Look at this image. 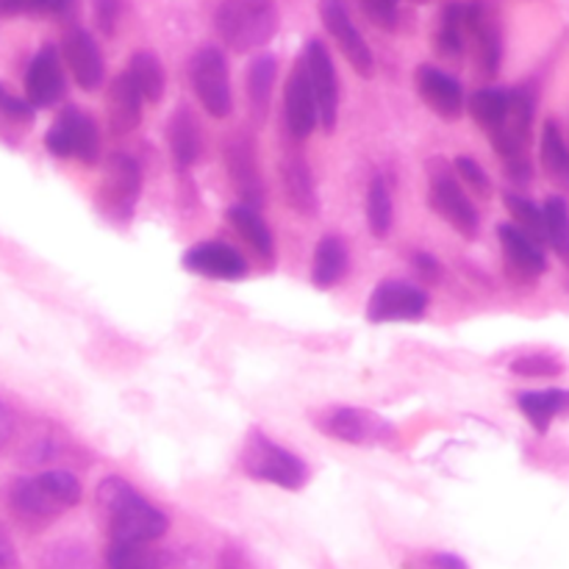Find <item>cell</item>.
I'll return each instance as SVG.
<instances>
[{
	"mask_svg": "<svg viewBox=\"0 0 569 569\" xmlns=\"http://www.w3.org/2000/svg\"><path fill=\"white\" fill-rule=\"evenodd\" d=\"M100 511L109 526L111 542L128 545H153L167 533L164 511L156 509L150 500H144L126 478L109 476L98 483L94 492Z\"/></svg>",
	"mask_w": 569,
	"mask_h": 569,
	"instance_id": "cell-1",
	"label": "cell"
},
{
	"mask_svg": "<svg viewBox=\"0 0 569 569\" xmlns=\"http://www.w3.org/2000/svg\"><path fill=\"white\" fill-rule=\"evenodd\" d=\"M81 500V481L70 470H48L17 478L9 489V509L26 526H48Z\"/></svg>",
	"mask_w": 569,
	"mask_h": 569,
	"instance_id": "cell-2",
	"label": "cell"
},
{
	"mask_svg": "<svg viewBox=\"0 0 569 569\" xmlns=\"http://www.w3.org/2000/svg\"><path fill=\"white\" fill-rule=\"evenodd\" d=\"M281 26L276 0H220L214 11L217 37L233 53L267 48Z\"/></svg>",
	"mask_w": 569,
	"mask_h": 569,
	"instance_id": "cell-3",
	"label": "cell"
},
{
	"mask_svg": "<svg viewBox=\"0 0 569 569\" xmlns=\"http://www.w3.org/2000/svg\"><path fill=\"white\" fill-rule=\"evenodd\" d=\"M239 467L253 481L272 483V487L287 489V492H298L309 481L306 461L295 456L292 450L283 448V445H278L276 439L261 433L259 428H253L244 437L242 450H239Z\"/></svg>",
	"mask_w": 569,
	"mask_h": 569,
	"instance_id": "cell-4",
	"label": "cell"
},
{
	"mask_svg": "<svg viewBox=\"0 0 569 569\" xmlns=\"http://www.w3.org/2000/svg\"><path fill=\"white\" fill-rule=\"evenodd\" d=\"M142 194V167L133 156L111 153L98 183V206L114 222H131Z\"/></svg>",
	"mask_w": 569,
	"mask_h": 569,
	"instance_id": "cell-5",
	"label": "cell"
},
{
	"mask_svg": "<svg viewBox=\"0 0 569 569\" xmlns=\"http://www.w3.org/2000/svg\"><path fill=\"white\" fill-rule=\"evenodd\" d=\"M189 81H192V89L194 94H198L200 106H203L211 117L222 120V117L231 114V72H228V59L220 48L206 44V48H200L198 53L192 56Z\"/></svg>",
	"mask_w": 569,
	"mask_h": 569,
	"instance_id": "cell-6",
	"label": "cell"
},
{
	"mask_svg": "<svg viewBox=\"0 0 569 569\" xmlns=\"http://www.w3.org/2000/svg\"><path fill=\"white\" fill-rule=\"evenodd\" d=\"M44 148L59 159H78L83 164H94L100 156L98 126L81 109L67 106L44 133Z\"/></svg>",
	"mask_w": 569,
	"mask_h": 569,
	"instance_id": "cell-7",
	"label": "cell"
},
{
	"mask_svg": "<svg viewBox=\"0 0 569 569\" xmlns=\"http://www.w3.org/2000/svg\"><path fill=\"white\" fill-rule=\"evenodd\" d=\"M428 203H431V209L437 211L450 228H456L461 237H476L478 233V226H481L478 209L472 206V200L467 198L456 172L450 170L445 161H433L431 183H428Z\"/></svg>",
	"mask_w": 569,
	"mask_h": 569,
	"instance_id": "cell-8",
	"label": "cell"
},
{
	"mask_svg": "<svg viewBox=\"0 0 569 569\" xmlns=\"http://www.w3.org/2000/svg\"><path fill=\"white\" fill-rule=\"evenodd\" d=\"M306 72H309L311 94L317 103V122H322L326 131H333L339 120V76L333 67L331 53L320 39H311L300 53Z\"/></svg>",
	"mask_w": 569,
	"mask_h": 569,
	"instance_id": "cell-9",
	"label": "cell"
},
{
	"mask_svg": "<svg viewBox=\"0 0 569 569\" xmlns=\"http://www.w3.org/2000/svg\"><path fill=\"white\" fill-rule=\"evenodd\" d=\"M428 311V292L409 281H383L367 300L370 322H415Z\"/></svg>",
	"mask_w": 569,
	"mask_h": 569,
	"instance_id": "cell-10",
	"label": "cell"
},
{
	"mask_svg": "<svg viewBox=\"0 0 569 569\" xmlns=\"http://www.w3.org/2000/svg\"><path fill=\"white\" fill-rule=\"evenodd\" d=\"M322 433L339 439L345 445H381L392 442V426L383 417L372 415L365 409H350V406H337L328 409L326 415L317 420Z\"/></svg>",
	"mask_w": 569,
	"mask_h": 569,
	"instance_id": "cell-11",
	"label": "cell"
},
{
	"mask_svg": "<svg viewBox=\"0 0 569 569\" xmlns=\"http://www.w3.org/2000/svg\"><path fill=\"white\" fill-rule=\"evenodd\" d=\"M320 20L326 26V31L333 37V42L339 44L345 59L350 61V67L361 78H372V72H376V56H372V48L361 37L359 28H356V22L350 20V11L345 6V0H320Z\"/></svg>",
	"mask_w": 569,
	"mask_h": 569,
	"instance_id": "cell-12",
	"label": "cell"
},
{
	"mask_svg": "<svg viewBox=\"0 0 569 569\" xmlns=\"http://www.w3.org/2000/svg\"><path fill=\"white\" fill-rule=\"evenodd\" d=\"M67 92L64 67H61V53L53 44H44L31 59L26 70V98L31 109H50L59 103Z\"/></svg>",
	"mask_w": 569,
	"mask_h": 569,
	"instance_id": "cell-13",
	"label": "cell"
},
{
	"mask_svg": "<svg viewBox=\"0 0 569 569\" xmlns=\"http://www.w3.org/2000/svg\"><path fill=\"white\" fill-rule=\"evenodd\" d=\"M226 164L233 187L242 198V206L256 209V206L264 203V183H261L259 161H256V142L248 133H237L226 144Z\"/></svg>",
	"mask_w": 569,
	"mask_h": 569,
	"instance_id": "cell-14",
	"label": "cell"
},
{
	"mask_svg": "<svg viewBox=\"0 0 569 569\" xmlns=\"http://www.w3.org/2000/svg\"><path fill=\"white\" fill-rule=\"evenodd\" d=\"M183 270L217 281H239L248 276V261L237 248L226 242H203L194 244L183 253Z\"/></svg>",
	"mask_w": 569,
	"mask_h": 569,
	"instance_id": "cell-15",
	"label": "cell"
},
{
	"mask_svg": "<svg viewBox=\"0 0 569 569\" xmlns=\"http://www.w3.org/2000/svg\"><path fill=\"white\" fill-rule=\"evenodd\" d=\"M61 59L70 67L78 87L87 89V92H92V89H98L100 83H103V53H100L92 33L83 31V28H70V31H67L64 42H61Z\"/></svg>",
	"mask_w": 569,
	"mask_h": 569,
	"instance_id": "cell-16",
	"label": "cell"
},
{
	"mask_svg": "<svg viewBox=\"0 0 569 569\" xmlns=\"http://www.w3.org/2000/svg\"><path fill=\"white\" fill-rule=\"evenodd\" d=\"M415 83L422 103H426L433 114H439L442 120H456V117H461L467 98L465 87H461L453 76H448V72L439 70V67L422 64L420 70H417Z\"/></svg>",
	"mask_w": 569,
	"mask_h": 569,
	"instance_id": "cell-17",
	"label": "cell"
},
{
	"mask_svg": "<svg viewBox=\"0 0 569 569\" xmlns=\"http://www.w3.org/2000/svg\"><path fill=\"white\" fill-rule=\"evenodd\" d=\"M283 120H287V131L292 139H309L317 126V103L311 94L309 72H306L303 61L292 67L287 81V98H283Z\"/></svg>",
	"mask_w": 569,
	"mask_h": 569,
	"instance_id": "cell-18",
	"label": "cell"
},
{
	"mask_svg": "<svg viewBox=\"0 0 569 569\" xmlns=\"http://www.w3.org/2000/svg\"><path fill=\"white\" fill-rule=\"evenodd\" d=\"M498 239H500V250H503L506 264L511 267V272H517L526 281H533V278L542 276L548 270V259H545L542 244L533 242L531 237L515 228L511 222H503L498 228Z\"/></svg>",
	"mask_w": 569,
	"mask_h": 569,
	"instance_id": "cell-19",
	"label": "cell"
},
{
	"mask_svg": "<svg viewBox=\"0 0 569 569\" xmlns=\"http://www.w3.org/2000/svg\"><path fill=\"white\" fill-rule=\"evenodd\" d=\"M142 94L133 87L131 76L120 72L114 81L109 83V94H106V120H109L111 133L122 137V133L137 131L142 122Z\"/></svg>",
	"mask_w": 569,
	"mask_h": 569,
	"instance_id": "cell-20",
	"label": "cell"
},
{
	"mask_svg": "<svg viewBox=\"0 0 569 569\" xmlns=\"http://www.w3.org/2000/svg\"><path fill=\"white\" fill-rule=\"evenodd\" d=\"M470 39L478 44V64L483 76H495L503 59V39L495 17L483 3H470Z\"/></svg>",
	"mask_w": 569,
	"mask_h": 569,
	"instance_id": "cell-21",
	"label": "cell"
},
{
	"mask_svg": "<svg viewBox=\"0 0 569 569\" xmlns=\"http://www.w3.org/2000/svg\"><path fill=\"white\" fill-rule=\"evenodd\" d=\"M281 183L287 192V203L292 206L298 214L315 217L320 211V200H317L315 178H311L309 164L303 159H287L281 164Z\"/></svg>",
	"mask_w": 569,
	"mask_h": 569,
	"instance_id": "cell-22",
	"label": "cell"
},
{
	"mask_svg": "<svg viewBox=\"0 0 569 569\" xmlns=\"http://www.w3.org/2000/svg\"><path fill=\"white\" fill-rule=\"evenodd\" d=\"M167 139H170V153L178 167H192L203 153V139H200V126L189 109H178L167 126Z\"/></svg>",
	"mask_w": 569,
	"mask_h": 569,
	"instance_id": "cell-23",
	"label": "cell"
},
{
	"mask_svg": "<svg viewBox=\"0 0 569 569\" xmlns=\"http://www.w3.org/2000/svg\"><path fill=\"white\" fill-rule=\"evenodd\" d=\"M517 406L537 433H548L550 422L569 409V392L567 389H542V392H520L517 395Z\"/></svg>",
	"mask_w": 569,
	"mask_h": 569,
	"instance_id": "cell-24",
	"label": "cell"
},
{
	"mask_svg": "<svg viewBox=\"0 0 569 569\" xmlns=\"http://www.w3.org/2000/svg\"><path fill=\"white\" fill-rule=\"evenodd\" d=\"M348 272V248L339 237H322L315 250V264H311V283L317 289H331Z\"/></svg>",
	"mask_w": 569,
	"mask_h": 569,
	"instance_id": "cell-25",
	"label": "cell"
},
{
	"mask_svg": "<svg viewBox=\"0 0 569 569\" xmlns=\"http://www.w3.org/2000/svg\"><path fill=\"white\" fill-rule=\"evenodd\" d=\"M128 76H131L133 87L139 89L142 100L148 103H159L164 98V87H167V76H164V64H161L159 56L153 50H137L128 61Z\"/></svg>",
	"mask_w": 569,
	"mask_h": 569,
	"instance_id": "cell-26",
	"label": "cell"
},
{
	"mask_svg": "<svg viewBox=\"0 0 569 569\" xmlns=\"http://www.w3.org/2000/svg\"><path fill=\"white\" fill-rule=\"evenodd\" d=\"M228 222H231L233 231H237L261 259L272 261V256H276V242H272V231L267 228V222L261 220L259 211L250 209V206L237 203L228 209Z\"/></svg>",
	"mask_w": 569,
	"mask_h": 569,
	"instance_id": "cell-27",
	"label": "cell"
},
{
	"mask_svg": "<svg viewBox=\"0 0 569 569\" xmlns=\"http://www.w3.org/2000/svg\"><path fill=\"white\" fill-rule=\"evenodd\" d=\"M467 109L476 117V122L481 128H487L489 133L498 131L506 120H509L511 109V89H498V87H483L478 92L470 94L467 100Z\"/></svg>",
	"mask_w": 569,
	"mask_h": 569,
	"instance_id": "cell-28",
	"label": "cell"
},
{
	"mask_svg": "<svg viewBox=\"0 0 569 569\" xmlns=\"http://www.w3.org/2000/svg\"><path fill=\"white\" fill-rule=\"evenodd\" d=\"M172 559L153 545L111 542L106 550V569H170Z\"/></svg>",
	"mask_w": 569,
	"mask_h": 569,
	"instance_id": "cell-29",
	"label": "cell"
},
{
	"mask_svg": "<svg viewBox=\"0 0 569 569\" xmlns=\"http://www.w3.org/2000/svg\"><path fill=\"white\" fill-rule=\"evenodd\" d=\"M470 39V3H448L437 28V50L459 56Z\"/></svg>",
	"mask_w": 569,
	"mask_h": 569,
	"instance_id": "cell-30",
	"label": "cell"
},
{
	"mask_svg": "<svg viewBox=\"0 0 569 569\" xmlns=\"http://www.w3.org/2000/svg\"><path fill=\"white\" fill-rule=\"evenodd\" d=\"M539 156H542V167L550 178L569 183V144L561 133L559 122L548 120L542 128V142H539Z\"/></svg>",
	"mask_w": 569,
	"mask_h": 569,
	"instance_id": "cell-31",
	"label": "cell"
},
{
	"mask_svg": "<svg viewBox=\"0 0 569 569\" xmlns=\"http://www.w3.org/2000/svg\"><path fill=\"white\" fill-rule=\"evenodd\" d=\"M278 78V61L276 56L261 53L250 61L248 70V98L250 106H253L256 114H264L267 106H270L272 98V87H276Z\"/></svg>",
	"mask_w": 569,
	"mask_h": 569,
	"instance_id": "cell-32",
	"label": "cell"
},
{
	"mask_svg": "<svg viewBox=\"0 0 569 569\" xmlns=\"http://www.w3.org/2000/svg\"><path fill=\"white\" fill-rule=\"evenodd\" d=\"M392 217L395 206L389 183L381 176H376L367 187V226H370L372 237H387L389 228H392Z\"/></svg>",
	"mask_w": 569,
	"mask_h": 569,
	"instance_id": "cell-33",
	"label": "cell"
},
{
	"mask_svg": "<svg viewBox=\"0 0 569 569\" xmlns=\"http://www.w3.org/2000/svg\"><path fill=\"white\" fill-rule=\"evenodd\" d=\"M545 217V242H550V248L561 256L569 264V203L559 194L548 198V203L542 206Z\"/></svg>",
	"mask_w": 569,
	"mask_h": 569,
	"instance_id": "cell-34",
	"label": "cell"
},
{
	"mask_svg": "<svg viewBox=\"0 0 569 569\" xmlns=\"http://www.w3.org/2000/svg\"><path fill=\"white\" fill-rule=\"evenodd\" d=\"M39 569H94V561L87 545L76 542V539H61L44 550Z\"/></svg>",
	"mask_w": 569,
	"mask_h": 569,
	"instance_id": "cell-35",
	"label": "cell"
},
{
	"mask_svg": "<svg viewBox=\"0 0 569 569\" xmlns=\"http://www.w3.org/2000/svg\"><path fill=\"white\" fill-rule=\"evenodd\" d=\"M506 209H509L511 214V226L520 228L526 237H531L533 242L542 244L545 242V217H542V209H539L533 200H528L526 194H517V192H509L506 194Z\"/></svg>",
	"mask_w": 569,
	"mask_h": 569,
	"instance_id": "cell-36",
	"label": "cell"
},
{
	"mask_svg": "<svg viewBox=\"0 0 569 569\" xmlns=\"http://www.w3.org/2000/svg\"><path fill=\"white\" fill-rule=\"evenodd\" d=\"M511 372L520 378H556L565 372V365L548 353H526L511 361Z\"/></svg>",
	"mask_w": 569,
	"mask_h": 569,
	"instance_id": "cell-37",
	"label": "cell"
},
{
	"mask_svg": "<svg viewBox=\"0 0 569 569\" xmlns=\"http://www.w3.org/2000/svg\"><path fill=\"white\" fill-rule=\"evenodd\" d=\"M453 172H456V178H461L459 183H467L472 192L483 194V198H489V194H492V181H489L487 170H483L478 161L461 156V159L453 161Z\"/></svg>",
	"mask_w": 569,
	"mask_h": 569,
	"instance_id": "cell-38",
	"label": "cell"
},
{
	"mask_svg": "<svg viewBox=\"0 0 569 569\" xmlns=\"http://www.w3.org/2000/svg\"><path fill=\"white\" fill-rule=\"evenodd\" d=\"M361 11L367 14V20L376 22L378 28H387L392 31L400 20V0H359Z\"/></svg>",
	"mask_w": 569,
	"mask_h": 569,
	"instance_id": "cell-39",
	"label": "cell"
},
{
	"mask_svg": "<svg viewBox=\"0 0 569 569\" xmlns=\"http://www.w3.org/2000/svg\"><path fill=\"white\" fill-rule=\"evenodd\" d=\"M403 569H470L467 561L456 553H445V550H426L411 559H406Z\"/></svg>",
	"mask_w": 569,
	"mask_h": 569,
	"instance_id": "cell-40",
	"label": "cell"
},
{
	"mask_svg": "<svg viewBox=\"0 0 569 569\" xmlns=\"http://www.w3.org/2000/svg\"><path fill=\"white\" fill-rule=\"evenodd\" d=\"M33 111L37 109H31L28 100L14 98V94H9L3 87H0V120L17 122V126H20V122L33 120Z\"/></svg>",
	"mask_w": 569,
	"mask_h": 569,
	"instance_id": "cell-41",
	"label": "cell"
},
{
	"mask_svg": "<svg viewBox=\"0 0 569 569\" xmlns=\"http://www.w3.org/2000/svg\"><path fill=\"white\" fill-rule=\"evenodd\" d=\"M92 9H94V22L103 33H114L117 31V22L122 17V0H92Z\"/></svg>",
	"mask_w": 569,
	"mask_h": 569,
	"instance_id": "cell-42",
	"label": "cell"
},
{
	"mask_svg": "<svg viewBox=\"0 0 569 569\" xmlns=\"http://www.w3.org/2000/svg\"><path fill=\"white\" fill-rule=\"evenodd\" d=\"M0 569H22L14 542L3 528H0Z\"/></svg>",
	"mask_w": 569,
	"mask_h": 569,
	"instance_id": "cell-43",
	"label": "cell"
},
{
	"mask_svg": "<svg viewBox=\"0 0 569 569\" xmlns=\"http://www.w3.org/2000/svg\"><path fill=\"white\" fill-rule=\"evenodd\" d=\"M26 6L33 14H64L72 0H26Z\"/></svg>",
	"mask_w": 569,
	"mask_h": 569,
	"instance_id": "cell-44",
	"label": "cell"
},
{
	"mask_svg": "<svg viewBox=\"0 0 569 569\" xmlns=\"http://www.w3.org/2000/svg\"><path fill=\"white\" fill-rule=\"evenodd\" d=\"M415 270L420 272L426 281H437V278L442 276V264H439V261L433 259V256H428V253H417L415 256Z\"/></svg>",
	"mask_w": 569,
	"mask_h": 569,
	"instance_id": "cell-45",
	"label": "cell"
},
{
	"mask_svg": "<svg viewBox=\"0 0 569 569\" xmlns=\"http://www.w3.org/2000/svg\"><path fill=\"white\" fill-rule=\"evenodd\" d=\"M11 433H14V417H11V411L0 403V450L9 445Z\"/></svg>",
	"mask_w": 569,
	"mask_h": 569,
	"instance_id": "cell-46",
	"label": "cell"
},
{
	"mask_svg": "<svg viewBox=\"0 0 569 569\" xmlns=\"http://www.w3.org/2000/svg\"><path fill=\"white\" fill-rule=\"evenodd\" d=\"M0 11H6V14H22V11H28L26 0H0Z\"/></svg>",
	"mask_w": 569,
	"mask_h": 569,
	"instance_id": "cell-47",
	"label": "cell"
},
{
	"mask_svg": "<svg viewBox=\"0 0 569 569\" xmlns=\"http://www.w3.org/2000/svg\"><path fill=\"white\" fill-rule=\"evenodd\" d=\"M415 3H426V0H415Z\"/></svg>",
	"mask_w": 569,
	"mask_h": 569,
	"instance_id": "cell-48",
	"label": "cell"
},
{
	"mask_svg": "<svg viewBox=\"0 0 569 569\" xmlns=\"http://www.w3.org/2000/svg\"><path fill=\"white\" fill-rule=\"evenodd\" d=\"M567 411H569V409H567Z\"/></svg>",
	"mask_w": 569,
	"mask_h": 569,
	"instance_id": "cell-49",
	"label": "cell"
}]
</instances>
